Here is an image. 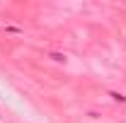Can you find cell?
I'll return each instance as SVG.
<instances>
[{"instance_id":"obj_1","label":"cell","mask_w":126,"mask_h":123,"mask_svg":"<svg viewBox=\"0 0 126 123\" xmlns=\"http://www.w3.org/2000/svg\"><path fill=\"white\" fill-rule=\"evenodd\" d=\"M111 97H114L116 101H126V97H124V94H116V92H111Z\"/></svg>"}]
</instances>
